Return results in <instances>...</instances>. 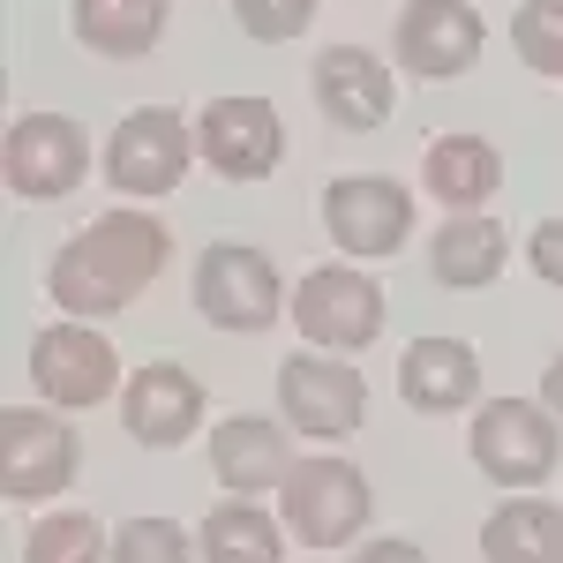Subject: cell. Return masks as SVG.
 I'll return each instance as SVG.
<instances>
[{"label": "cell", "instance_id": "2", "mask_svg": "<svg viewBox=\"0 0 563 563\" xmlns=\"http://www.w3.org/2000/svg\"><path fill=\"white\" fill-rule=\"evenodd\" d=\"M556 459H563V421L549 406L488 398L474 413V466L496 481V488L526 496V488H541V481L556 474Z\"/></svg>", "mask_w": 563, "mask_h": 563}, {"label": "cell", "instance_id": "19", "mask_svg": "<svg viewBox=\"0 0 563 563\" xmlns=\"http://www.w3.org/2000/svg\"><path fill=\"white\" fill-rule=\"evenodd\" d=\"M504 263H511V241H504L496 218H481V211L435 225V241H429V271H435L443 294H481V286H496Z\"/></svg>", "mask_w": 563, "mask_h": 563}, {"label": "cell", "instance_id": "9", "mask_svg": "<svg viewBox=\"0 0 563 563\" xmlns=\"http://www.w3.org/2000/svg\"><path fill=\"white\" fill-rule=\"evenodd\" d=\"M90 174V135L76 113H23L8 129V188L23 203H60Z\"/></svg>", "mask_w": 563, "mask_h": 563}, {"label": "cell", "instance_id": "8", "mask_svg": "<svg viewBox=\"0 0 563 563\" xmlns=\"http://www.w3.org/2000/svg\"><path fill=\"white\" fill-rule=\"evenodd\" d=\"M196 158V129L174 106H135L121 129L106 135V180L121 196H174Z\"/></svg>", "mask_w": 563, "mask_h": 563}, {"label": "cell", "instance_id": "14", "mask_svg": "<svg viewBox=\"0 0 563 563\" xmlns=\"http://www.w3.org/2000/svg\"><path fill=\"white\" fill-rule=\"evenodd\" d=\"M121 429L151 451H174L203 429V384L180 368V361H151L121 384Z\"/></svg>", "mask_w": 563, "mask_h": 563}, {"label": "cell", "instance_id": "13", "mask_svg": "<svg viewBox=\"0 0 563 563\" xmlns=\"http://www.w3.org/2000/svg\"><path fill=\"white\" fill-rule=\"evenodd\" d=\"M196 151L218 180H263L286 158V121L271 98H211L196 121Z\"/></svg>", "mask_w": 563, "mask_h": 563}, {"label": "cell", "instance_id": "10", "mask_svg": "<svg viewBox=\"0 0 563 563\" xmlns=\"http://www.w3.org/2000/svg\"><path fill=\"white\" fill-rule=\"evenodd\" d=\"M390 45H398V68H406V76L451 84V76H466L481 60L488 23H481V8H466V0H413V8H398Z\"/></svg>", "mask_w": 563, "mask_h": 563}, {"label": "cell", "instance_id": "26", "mask_svg": "<svg viewBox=\"0 0 563 563\" xmlns=\"http://www.w3.org/2000/svg\"><path fill=\"white\" fill-rule=\"evenodd\" d=\"M233 23L263 45H286L316 23V0H233Z\"/></svg>", "mask_w": 563, "mask_h": 563}, {"label": "cell", "instance_id": "11", "mask_svg": "<svg viewBox=\"0 0 563 563\" xmlns=\"http://www.w3.org/2000/svg\"><path fill=\"white\" fill-rule=\"evenodd\" d=\"M406 225H413V196L384 174H346V180L323 188V233L361 263L398 256L406 249Z\"/></svg>", "mask_w": 563, "mask_h": 563}, {"label": "cell", "instance_id": "1", "mask_svg": "<svg viewBox=\"0 0 563 563\" xmlns=\"http://www.w3.org/2000/svg\"><path fill=\"white\" fill-rule=\"evenodd\" d=\"M174 256V233L151 211H98L90 225H76L53 263H45V294L68 308L76 323L90 316H121V308L143 301V286L166 271Z\"/></svg>", "mask_w": 563, "mask_h": 563}, {"label": "cell", "instance_id": "16", "mask_svg": "<svg viewBox=\"0 0 563 563\" xmlns=\"http://www.w3.org/2000/svg\"><path fill=\"white\" fill-rule=\"evenodd\" d=\"M211 474L225 496H263V488H286L294 474V451H286V429L263 421V413H233L211 429Z\"/></svg>", "mask_w": 563, "mask_h": 563}, {"label": "cell", "instance_id": "25", "mask_svg": "<svg viewBox=\"0 0 563 563\" xmlns=\"http://www.w3.org/2000/svg\"><path fill=\"white\" fill-rule=\"evenodd\" d=\"M203 549L180 533L174 519H129L113 533V563H196Z\"/></svg>", "mask_w": 563, "mask_h": 563}, {"label": "cell", "instance_id": "29", "mask_svg": "<svg viewBox=\"0 0 563 563\" xmlns=\"http://www.w3.org/2000/svg\"><path fill=\"white\" fill-rule=\"evenodd\" d=\"M541 406H549V413L563 421V353L549 361V376H541Z\"/></svg>", "mask_w": 563, "mask_h": 563}, {"label": "cell", "instance_id": "22", "mask_svg": "<svg viewBox=\"0 0 563 563\" xmlns=\"http://www.w3.org/2000/svg\"><path fill=\"white\" fill-rule=\"evenodd\" d=\"M203 563H278L286 556V533H278V519L263 511L256 496H225L211 519H203Z\"/></svg>", "mask_w": 563, "mask_h": 563}, {"label": "cell", "instance_id": "3", "mask_svg": "<svg viewBox=\"0 0 563 563\" xmlns=\"http://www.w3.org/2000/svg\"><path fill=\"white\" fill-rule=\"evenodd\" d=\"M286 533L301 541V549H346L353 533L368 526L376 511V488L361 466L346 459H294V474H286Z\"/></svg>", "mask_w": 563, "mask_h": 563}, {"label": "cell", "instance_id": "20", "mask_svg": "<svg viewBox=\"0 0 563 563\" xmlns=\"http://www.w3.org/2000/svg\"><path fill=\"white\" fill-rule=\"evenodd\" d=\"M481 563H563V504L549 496H504L481 526Z\"/></svg>", "mask_w": 563, "mask_h": 563}, {"label": "cell", "instance_id": "24", "mask_svg": "<svg viewBox=\"0 0 563 563\" xmlns=\"http://www.w3.org/2000/svg\"><path fill=\"white\" fill-rule=\"evenodd\" d=\"M511 45L533 76H563V0H526L511 15Z\"/></svg>", "mask_w": 563, "mask_h": 563}, {"label": "cell", "instance_id": "23", "mask_svg": "<svg viewBox=\"0 0 563 563\" xmlns=\"http://www.w3.org/2000/svg\"><path fill=\"white\" fill-rule=\"evenodd\" d=\"M23 563H113V549H106V526L90 511H53L45 526H31Z\"/></svg>", "mask_w": 563, "mask_h": 563}, {"label": "cell", "instance_id": "6", "mask_svg": "<svg viewBox=\"0 0 563 563\" xmlns=\"http://www.w3.org/2000/svg\"><path fill=\"white\" fill-rule=\"evenodd\" d=\"M76 459L84 443L60 413H38V406H8L0 413V496L8 504H45L76 481Z\"/></svg>", "mask_w": 563, "mask_h": 563}, {"label": "cell", "instance_id": "21", "mask_svg": "<svg viewBox=\"0 0 563 563\" xmlns=\"http://www.w3.org/2000/svg\"><path fill=\"white\" fill-rule=\"evenodd\" d=\"M68 23L98 60H143L166 38V0H68Z\"/></svg>", "mask_w": 563, "mask_h": 563}, {"label": "cell", "instance_id": "18", "mask_svg": "<svg viewBox=\"0 0 563 563\" xmlns=\"http://www.w3.org/2000/svg\"><path fill=\"white\" fill-rule=\"evenodd\" d=\"M421 180H429V196L451 218H466L504 188V151L488 135H435L429 158H421Z\"/></svg>", "mask_w": 563, "mask_h": 563}, {"label": "cell", "instance_id": "28", "mask_svg": "<svg viewBox=\"0 0 563 563\" xmlns=\"http://www.w3.org/2000/svg\"><path fill=\"white\" fill-rule=\"evenodd\" d=\"M353 563H429V556H421L413 541H368V549H361Z\"/></svg>", "mask_w": 563, "mask_h": 563}, {"label": "cell", "instance_id": "15", "mask_svg": "<svg viewBox=\"0 0 563 563\" xmlns=\"http://www.w3.org/2000/svg\"><path fill=\"white\" fill-rule=\"evenodd\" d=\"M308 84H316V106L353 135H368V129L390 121V68L376 53H361V45H323Z\"/></svg>", "mask_w": 563, "mask_h": 563}, {"label": "cell", "instance_id": "4", "mask_svg": "<svg viewBox=\"0 0 563 563\" xmlns=\"http://www.w3.org/2000/svg\"><path fill=\"white\" fill-rule=\"evenodd\" d=\"M294 331H301L308 346L353 361L361 346H376V331H384V286L368 271H353V263H316L294 286Z\"/></svg>", "mask_w": 563, "mask_h": 563}, {"label": "cell", "instance_id": "7", "mask_svg": "<svg viewBox=\"0 0 563 563\" xmlns=\"http://www.w3.org/2000/svg\"><path fill=\"white\" fill-rule=\"evenodd\" d=\"M278 406H286V429L331 443V435H353L368 421V376L346 353H294L278 368Z\"/></svg>", "mask_w": 563, "mask_h": 563}, {"label": "cell", "instance_id": "17", "mask_svg": "<svg viewBox=\"0 0 563 563\" xmlns=\"http://www.w3.org/2000/svg\"><path fill=\"white\" fill-rule=\"evenodd\" d=\"M398 390L413 413H466L481 398V353L466 339H421L398 361Z\"/></svg>", "mask_w": 563, "mask_h": 563}, {"label": "cell", "instance_id": "5", "mask_svg": "<svg viewBox=\"0 0 563 563\" xmlns=\"http://www.w3.org/2000/svg\"><path fill=\"white\" fill-rule=\"evenodd\" d=\"M286 286H278V263L249 249V241H211L196 256V316L211 331H263L278 323Z\"/></svg>", "mask_w": 563, "mask_h": 563}, {"label": "cell", "instance_id": "27", "mask_svg": "<svg viewBox=\"0 0 563 563\" xmlns=\"http://www.w3.org/2000/svg\"><path fill=\"white\" fill-rule=\"evenodd\" d=\"M526 263H533V278H541V286H563V218L533 225V241H526Z\"/></svg>", "mask_w": 563, "mask_h": 563}, {"label": "cell", "instance_id": "12", "mask_svg": "<svg viewBox=\"0 0 563 563\" xmlns=\"http://www.w3.org/2000/svg\"><path fill=\"white\" fill-rule=\"evenodd\" d=\"M31 384L45 406H106L121 384V353L90 323H45L31 339Z\"/></svg>", "mask_w": 563, "mask_h": 563}]
</instances>
